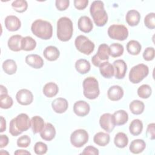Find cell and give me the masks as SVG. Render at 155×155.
I'll return each instance as SVG.
<instances>
[{
  "instance_id": "1",
  "label": "cell",
  "mask_w": 155,
  "mask_h": 155,
  "mask_svg": "<svg viewBox=\"0 0 155 155\" xmlns=\"http://www.w3.org/2000/svg\"><path fill=\"white\" fill-rule=\"evenodd\" d=\"M31 126V120L28 116L25 113H21L10 122L9 133L13 136H17L28 130Z\"/></svg>"
},
{
  "instance_id": "2",
  "label": "cell",
  "mask_w": 155,
  "mask_h": 155,
  "mask_svg": "<svg viewBox=\"0 0 155 155\" xmlns=\"http://www.w3.org/2000/svg\"><path fill=\"white\" fill-rule=\"evenodd\" d=\"M31 30L38 38L44 39H50L53 35V27L47 21L36 19L31 25Z\"/></svg>"
},
{
  "instance_id": "3",
  "label": "cell",
  "mask_w": 155,
  "mask_h": 155,
  "mask_svg": "<svg viewBox=\"0 0 155 155\" xmlns=\"http://www.w3.org/2000/svg\"><path fill=\"white\" fill-rule=\"evenodd\" d=\"M90 12L94 24L98 27L104 26L108 21V15L101 1H93L90 8Z\"/></svg>"
},
{
  "instance_id": "4",
  "label": "cell",
  "mask_w": 155,
  "mask_h": 155,
  "mask_svg": "<svg viewBox=\"0 0 155 155\" xmlns=\"http://www.w3.org/2000/svg\"><path fill=\"white\" fill-rule=\"evenodd\" d=\"M73 25L71 20L67 17H61L57 21V37L62 41L67 42L72 37Z\"/></svg>"
},
{
  "instance_id": "5",
  "label": "cell",
  "mask_w": 155,
  "mask_h": 155,
  "mask_svg": "<svg viewBox=\"0 0 155 155\" xmlns=\"http://www.w3.org/2000/svg\"><path fill=\"white\" fill-rule=\"evenodd\" d=\"M83 94L88 99H96L100 93L97 80L94 77L85 78L82 83Z\"/></svg>"
},
{
  "instance_id": "6",
  "label": "cell",
  "mask_w": 155,
  "mask_h": 155,
  "mask_svg": "<svg viewBox=\"0 0 155 155\" xmlns=\"http://www.w3.org/2000/svg\"><path fill=\"white\" fill-rule=\"evenodd\" d=\"M149 73L148 67L143 64H139L133 67L129 73V80L133 84L140 82Z\"/></svg>"
},
{
  "instance_id": "7",
  "label": "cell",
  "mask_w": 155,
  "mask_h": 155,
  "mask_svg": "<svg viewBox=\"0 0 155 155\" xmlns=\"http://www.w3.org/2000/svg\"><path fill=\"white\" fill-rule=\"evenodd\" d=\"M77 50L86 55L90 54L94 49V44L84 35L78 36L74 41Z\"/></svg>"
},
{
  "instance_id": "8",
  "label": "cell",
  "mask_w": 155,
  "mask_h": 155,
  "mask_svg": "<svg viewBox=\"0 0 155 155\" xmlns=\"http://www.w3.org/2000/svg\"><path fill=\"white\" fill-rule=\"evenodd\" d=\"M107 33L110 38L119 41H124L128 36V28L122 24L110 25L108 28Z\"/></svg>"
},
{
  "instance_id": "9",
  "label": "cell",
  "mask_w": 155,
  "mask_h": 155,
  "mask_svg": "<svg viewBox=\"0 0 155 155\" xmlns=\"http://www.w3.org/2000/svg\"><path fill=\"white\" fill-rule=\"evenodd\" d=\"M110 55V48L107 44H101L99 45L97 52L91 58L92 64L96 67H99L101 64L108 61Z\"/></svg>"
},
{
  "instance_id": "10",
  "label": "cell",
  "mask_w": 155,
  "mask_h": 155,
  "mask_svg": "<svg viewBox=\"0 0 155 155\" xmlns=\"http://www.w3.org/2000/svg\"><path fill=\"white\" fill-rule=\"evenodd\" d=\"M88 140V134L84 129L74 130L70 136V142L76 148H81L87 143Z\"/></svg>"
},
{
  "instance_id": "11",
  "label": "cell",
  "mask_w": 155,
  "mask_h": 155,
  "mask_svg": "<svg viewBox=\"0 0 155 155\" xmlns=\"http://www.w3.org/2000/svg\"><path fill=\"white\" fill-rule=\"evenodd\" d=\"M101 127L108 133H111L116 126V123L113 114L110 113L103 114L99 119Z\"/></svg>"
},
{
  "instance_id": "12",
  "label": "cell",
  "mask_w": 155,
  "mask_h": 155,
  "mask_svg": "<svg viewBox=\"0 0 155 155\" xmlns=\"http://www.w3.org/2000/svg\"><path fill=\"white\" fill-rule=\"evenodd\" d=\"M16 99L19 104L22 105H28L33 102V95L31 91L27 89H21L17 92Z\"/></svg>"
},
{
  "instance_id": "13",
  "label": "cell",
  "mask_w": 155,
  "mask_h": 155,
  "mask_svg": "<svg viewBox=\"0 0 155 155\" xmlns=\"http://www.w3.org/2000/svg\"><path fill=\"white\" fill-rule=\"evenodd\" d=\"M90 110V105L84 101H78L74 104L73 111L78 116L84 117L89 113Z\"/></svg>"
},
{
  "instance_id": "14",
  "label": "cell",
  "mask_w": 155,
  "mask_h": 155,
  "mask_svg": "<svg viewBox=\"0 0 155 155\" xmlns=\"http://www.w3.org/2000/svg\"><path fill=\"white\" fill-rule=\"evenodd\" d=\"M114 68V76L116 79H123L126 74L127 65L125 62L122 59H117L113 62Z\"/></svg>"
},
{
  "instance_id": "15",
  "label": "cell",
  "mask_w": 155,
  "mask_h": 155,
  "mask_svg": "<svg viewBox=\"0 0 155 155\" xmlns=\"http://www.w3.org/2000/svg\"><path fill=\"white\" fill-rule=\"evenodd\" d=\"M6 28L10 31H15L18 30L21 26V22L19 19L14 15L7 16L4 21Z\"/></svg>"
},
{
  "instance_id": "16",
  "label": "cell",
  "mask_w": 155,
  "mask_h": 155,
  "mask_svg": "<svg viewBox=\"0 0 155 155\" xmlns=\"http://www.w3.org/2000/svg\"><path fill=\"white\" fill-rule=\"evenodd\" d=\"M25 62L29 66L39 69L44 65V60L41 56L36 54H30L26 56L25 59Z\"/></svg>"
},
{
  "instance_id": "17",
  "label": "cell",
  "mask_w": 155,
  "mask_h": 155,
  "mask_svg": "<svg viewBox=\"0 0 155 155\" xmlns=\"http://www.w3.org/2000/svg\"><path fill=\"white\" fill-rule=\"evenodd\" d=\"M40 136L42 139L46 141H51L56 136V129L51 123H46L42 130L40 132Z\"/></svg>"
},
{
  "instance_id": "18",
  "label": "cell",
  "mask_w": 155,
  "mask_h": 155,
  "mask_svg": "<svg viewBox=\"0 0 155 155\" xmlns=\"http://www.w3.org/2000/svg\"><path fill=\"white\" fill-rule=\"evenodd\" d=\"M123 88L119 85H113L109 88L107 91V96L110 100L117 101L121 99L124 96Z\"/></svg>"
},
{
  "instance_id": "19",
  "label": "cell",
  "mask_w": 155,
  "mask_h": 155,
  "mask_svg": "<svg viewBox=\"0 0 155 155\" xmlns=\"http://www.w3.org/2000/svg\"><path fill=\"white\" fill-rule=\"evenodd\" d=\"M53 110L56 113H63L67 110L68 103L67 99L63 97H58L53 100L51 103Z\"/></svg>"
},
{
  "instance_id": "20",
  "label": "cell",
  "mask_w": 155,
  "mask_h": 155,
  "mask_svg": "<svg viewBox=\"0 0 155 155\" xmlns=\"http://www.w3.org/2000/svg\"><path fill=\"white\" fill-rule=\"evenodd\" d=\"M79 29L84 33L90 32L93 28V24L91 19L87 16H82L79 18L78 22Z\"/></svg>"
},
{
  "instance_id": "21",
  "label": "cell",
  "mask_w": 155,
  "mask_h": 155,
  "mask_svg": "<svg viewBox=\"0 0 155 155\" xmlns=\"http://www.w3.org/2000/svg\"><path fill=\"white\" fill-rule=\"evenodd\" d=\"M43 54L44 58L48 61H54L59 57L60 52L57 47L53 45H49L44 49Z\"/></svg>"
},
{
  "instance_id": "22",
  "label": "cell",
  "mask_w": 155,
  "mask_h": 155,
  "mask_svg": "<svg viewBox=\"0 0 155 155\" xmlns=\"http://www.w3.org/2000/svg\"><path fill=\"white\" fill-rule=\"evenodd\" d=\"M140 19V15L139 12L136 10H130L127 12L125 16V21L131 27L137 25Z\"/></svg>"
},
{
  "instance_id": "23",
  "label": "cell",
  "mask_w": 155,
  "mask_h": 155,
  "mask_svg": "<svg viewBox=\"0 0 155 155\" xmlns=\"http://www.w3.org/2000/svg\"><path fill=\"white\" fill-rule=\"evenodd\" d=\"M99 67L101 74L105 78H111L114 75V67L109 62H103Z\"/></svg>"
},
{
  "instance_id": "24",
  "label": "cell",
  "mask_w": 155,
  "mask_h": 155,
  "mask_svg": "<svg viewBox=\"0 0 155 155\" xmlns=\"http://www.w3.org/2000/svg\"><path fill=\"white\" fill-rule=\"evenodd\" d=\"M22 36L19 35H15L12 36L8 40L7 45L10 50L13 51H19L21 50V40Z\"/></svg>"
},
{
  "instance_id": "25",
  "label": "cell",
  "mask_w": 155,
  "mask_h": 155,
  "mask_svg": "<svg viewBox=\"0 0 155 155\" xmlns=\"http://www.w3.org/2000/svg\"><path fill=\"white\" fill-rule=\"evenodd\" d=\"M146 148L145 142L140 139L133 140L129 147L130 152L133 154H139L142 153Z\"/></svg>"
},
{
  "instance_id": "26",
  "label": "cell",
  "mask_w": 155,
  "mask_h": 155,
  "mask_svg": "<svg viewBox=\"0 0 155 155\" xmlns=\"http://www.w3.org/2000/svg\"><path fill=\"white\" fill-rule=\"evenodd\" d=\"M110 140V136L108 134L104 132L97 133L93 137L94 142L101 147H105L108 145Z\"/></svg>"
},
{
  "instance_id": "27",
  "label": "cell",
  "mask_w": 155,
  "mask_h": 155,
  "mask_svg": "<svg viewBox=\"0 0 155 155\" xmlns=\"http://www.w3.org/2000/svg\"><path fill=\"white\" fill-rule=\"evenodd\" d=\"M31 130L34 134L40 133L45 126L44 119L39 116H35L32 117L31 119Z\"/></svg>"
},
{
  "instance_id": "28",
  "label": "cell",
  "mask_w": 155,
  "mask_h": 155,
  "mask_svg": "<svg viewBox=\"0 0 155 155\" xmlns=\"http://www.w3.org/2000/svg\"><path fill=\"white\" fill-rule=\"evenodd\" d=\"M75 68L80 74H86L90 70V63L88 61L85 59H78L75 62Z\"/></svg>"
},
{
  "instance_id": "29",
  "label": "cell",
  "mask_w": 155,
  "mask_h": 155,
  "mask_svg": "<svg viewBox=\"0 0 155 155\" xmlns=\"http://www.w3.org/2000/svg\"><path fill=\"white\" fill-rule=\"evenodd\" d=\"M44 94L47 97H53L55 96L58 91L59 88L56 84L54 82L47 83L43 87L42 90Z\"/></svg>"
},
{
  "instance_id": "30",
  "label": "cell",
  "mask_w": 155,
  "mask_h": 155,
  "mask_svg": "<svg viewBox=\"0 0 155 155\" xmlns=\"http://www.w3.org/2000/svg\"><path fill=\"white\" fill-rule=\"evenodd\" d=\"M36 46V41L31 36H27L22 37L21 40V50L24 51H31L33 50Z\"/></svg>"
},
{
  "instance_id": "31",
  "label": "cell",
  "mask_w": 155,
  "mask_h": 155,
  "mask_svg": "<svg viewBox=\"0 0 155 155\" xmlns=\"http://www.w3.org/2000/svg\"><path fill=\"white\" fill-rule=\"evenodd\" d=\"M116 125H122L126 124L128 120V114L124 110H119L115 111L113 114Z\"/></svg>"
},
{
  "instance_id": "32",
  "label": "cell",
  "mask_w": 155,
  "mask_h": 155,
  "mask_svg": "<svg viewBox=\"0 0 155 155\" xmlns=\"http://www.w3.org/2000/svg\"><path fill=\"white\" fill-rule=\"evenodd\" d=\"M129 108L131 112L136 115L140 114L145 109L144 103L139 100H133L129 105Z\"/></svg>"
},
{
  "instance_id": "33",
  "label": "cell",
  "mask_w": 155,
  "mask_h": 155,
  "mask_svg": "<svg viewBox=\"0 0 155 155\" xmlns=\"http://www.w3.org/2000/svg\"><path fill=\"white\" fill-rule=\"evenodd\" d=\"M128 138L126 134L123 132L117 133L114 138V145L119 148H124L128 145Z\"/></svg>"
},
{
  "instance_id": "34",
  "label": "cell",
  "mask_w": 155,
  "mask_h": 155,
  "mask_svg": "<svg viewBox=\"0 0 155 155\" xmlns=\"http://www.w3.org/2000/svg\"><path fill=\"white\" fill-rule=\"evenodd\" d=\"M143 130V124L140 119H136L131 121L129 126L130 133L133 136L139 135Z\"/></svg>"
},
{
  "instance_id": "35",
  "label": "cell",
  "mask_w": 155,
  "mask_h": 155,
  "mask_svg": "<svg viewBox=\"0 0 155 155\" xmlns=\"http://www.w3.org/2000/svg\"><path fill=\"white\" fill-rule=\"evenodd\" d=\"M127 50L132 55H137L140 53L142 46L136 40H131L127 44Z\"/></svg>"
},
{
  "instance_id": "36",
  "label": "cell",
  "mask_w": 155,
  "mask_h": 155,
  "mask_svg": "<svg viewBox=\"0 0 155 155\" xmlns=\"http://www.w3.org/2000/svg\"><path fill=\"white\" fill-rule=\"evenodd\" d=\"M2 68L7 74H13L16 72L17 65L13 59H7L2 63Z\"/></svg>"
},
{
  "instance_id": "37",
  "label": "cell",
  "mask_w": 155,
  "mask_h": 155,
  "mask_svg": "<svg viewBox=\"0 0 155 155\" xmlns=\"http://www.w3.org/2000/svg\"><path fill=\"white\" fill-rule=\"evenodd\" d=\"M109 48L110 55L113 58H117L120 56L122 55L124 51L123 45L119 43H113L110 45Z\"/></svg>"
},
{
  "instance_id": "38",
  "label": "cell",
  "mask_w": 155,
  "mask_h": 155,
  "mask_svg": "<svg viewBox=\"0 0 155 155\" xmlns=\"http://www.w3.org/2000/svg\"><path fill=\"white\" fill-rule=\"evenodd\" d=\"M138 96L142 99H147L151 95L152 89L148 84H143L137 89Z\"/></svg>"
},
{
  "instance_id": "39",
  "label": "cell",
  "mask_w": 155,
  "mask_h": 155,
  "mask_svg": "<svg viewBox=\"0 0 155 155\" xmlns=\"http://www.w3.org/2000/svg\"><path fill=\"white\" fill-rule=\"evenodd\" d=\"M12 7L16 12L18 13H22L27 9L28 4L25 0H16L12 2Z\"/></svg>"
},
{
  "instance_id": "40",
  "label": "cell",
  "mask_w": 155,
  "mask_h": 155,
  "mask_svg": "<svg viewBox=\"0 0 155 155\" xmlns=\"http://www.w3.org/2000/svg\"><path fill=\"white\" fill-rule=\"evenodd\" d=\"M13 104V101L11 96L8 94H0V107L3 109H8Z\"/></svg>"
},
{
  "instance_id": "41",
  "label": "cell",
  "mask_w": 155,
  "mask_h": 155,
  "mask_svg": "<svg viewBox=\"0 0 155 155\" xmlns=\"http://www.w3.org/2000/svg\"><path fill=\"white\" fill-rule=\"evenodd\" d=\"M145 25L149 29L155 28V13L152 12L147 14L144 18Z\"/></svg>"
},
{
  "instance_id": "42",
  "label": "cell",
  "mask_w": 155,
  "mask_h": 155,
  "mask_svg": "<svg viewBox=\"0 0 155 155\" xmlns=\"http://www.w3.org/2000/svg\"><path fill=\"white\" fill-rule=\"evenodd\" d=\"M47 145L42 142H37L34 145V151L36 154H44L47 153Z\"/></svg>"
},
{
  "instance_id": "43",
  "label": "cell",
  "mask_w": 155,
  "mask_h": 155,
  "mask_svg": "<svg viewBox=\"0 0 155 155\" xmlns=\"http://www.w3.org/2000/svg\"><path fill=\"white\" fill-rule=\"evenodd\" d=\"M17 146L21 148L28 147L31 143V139L27 135H23L17 139Z\"/></svg>"
},
{
  "instance_id": "44",
  "label": "cell",
  "mask_w": 155,
  "mask_h": 155,
  "mask_svg": "<svg viewBox=\"0 0 155 155\" xmlns=\"http://www.w3.org/2000/svg\"><path fill=\"white\" fill-rule=\"evenodd\" d=\"M155 56V51L153 47H147L143 53V58L147 61H150L154 59Z\"/></svg>"
},
{
  "instance_id": "45",
  "label": "cell",
  "mask_w": 155,
  "mask_h": 155,
  "mask_svg": "<svg viewBox=\"0 0 155 155\" xmlns=\"http://www.w3.org/2000/svg\"><path fill=\"white\" fill-rule=\"evenodd\" d=\"M70 4L69 0H56L55 2L56 7L59 11H64L66 10Z\"/></svg>"
},
{
  "instance_id": "46",
  "label": "cell",
  "mask_w": 155,
  "mask_h": 155,
  "mask_svg": "<svg viewBox=\"0 0 155 155\" xmlns=\"http://www.w3.org/2000/svg\"><path fill=\"white\" fill-rule=\"evenodd\" d=\"M81 154H93V155H98L99 154V150L96 147L89 145L86 147L83 151L81 153Z\"/></svg>"
},
{
  "instance_id": "47",
  "label": "cell",
  "mask_w": 155,
  "mask_h": 155,
  "mask_svg": "<svg viewBox=\"0 0 155 155\" xmlns=\"http://www.w3.org/2000/svg\"><path fill=\"white\" fill-rule=\"evenodd\" d=\"M88 4V0H74V5L78 10H84L85 8Z\"/></svg>"
},
{
  "instance_id": "48",
  "label": "cell",
  "mask_w": 155,
  "mask_h": 155,
  "mask_svg": "<svg viewBox=\"0 0 155 155\" xmlns=\"http://www.w3.org/2000/svg\"><path fill=\"white\" fill-rule=\"evenodd\" d=\"M154 127H155L154 123H151L148 125L147 128V131H146L147 136H148L151 140H154L155 138Z\"/></svg>"
},
{
  "instance_id": "49",
  "label": "cell",
  "mask_w": 155,
  "mask_h": 155,
  "mask_svg": "<svg viewBox=\"0 0 155 155\" xmlns=\"http://www.w3.org/2000/svg\"><path fill=\"white\" fill-rule=\"evenodd\" d=\"M9 140L7 135L1 134L0 135V148H2L6 147L8 143Z\"/></svg>"
},
{
  "instance_id": "50",
  "label": "cell",
  "mask_w": 155,
  "mask_h": 155,
  "mask_svg": "<svg viewBox=\"0 0 155 155\" xmlns=\"http://www.w3.org/2000/svg\"><path fill=\"white\" fill-rule=\"evenodd\" d=\"M6 130V120L3 116H1V130L0 132L2 133Z\"/></svg>"
},
{
  "instance_id": "51",
  "label": "cell",
  "mask_w": 155,
  "mask_h": 155,
  "mask_svg": "<svg viewBox=\"0 0 155 155\" xmlns=\"http://www.w3.org/2000/svg\"><path fill=\"white\" fill-rule=\"evenodd\" d=\"M15 154H18V155H20V154H31V153L25 150H17L16 151H15L14 153Z\"/></svg>"
},
{
  "instance_id": "52",
  "label": "cell",
  "mask_w": 155,
  "mask_h": 155,
  "mask_svg": "<svg viewBox=\"0 0 155 155\" xmlns=\"http://www.w3.org/2000/svg\"><path fill=\"white\" fill-rule=\"evenodd\" d=\"M0 94H8V90L7 89L3 86L2 85H0Z\"/></svg>"
}]
</instances>
